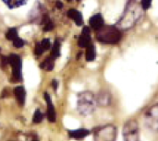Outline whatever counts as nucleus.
<instances>
[{
  "label": "nucleus",
  "instance_id": "obj_5",
  "mask_svg": "<svg viewBox=\"0 0 158 141\" xmlns=\"http://www.w3.org/2000/svg\"><path fill=\"white\" fill-rule=\"evenodd\" d=\"M124 141H140L139 125L135 120H129L123 127Z\"/></svg>",
  "mask_w": 158,
  "mask_h": 141
},
{
  "label": "nucleus",
  "instance_id": "obj_25",
  "mask_svg": "<svg viewBox=\"0 0 158 141\" xmlns=\"http://www.w3.org/2000/svg\"><path fill=\"white\" fill-rule=\"evenodd\" d=\"M52 87L54 88V90L55 91H56V89H57V87H58V82L56 80V79H54V80H52Z\"/></svg>",
  "mask_w": 158,
  "mask_h": 141
},
{
  "label": "nucleus",
  "instance_id": "obj_8",
  "mask_svg": "<svg viewBox=\"0 0 158 141\" xmlns=\"http://www.w3.org/2000/svg\"><path fill=\"white\" fill-rule=\"evenodd\" d=\"M44 100H45L46 104H47V111H46L47 119L50 123H55L56 120V110H55L54 104L52 103L51 97L47 92H45L44 94Z\"/></svg>",
  "mask_w": 158,
  "mask_h": 141
},
{
  "label": "nucleus",
  "instance_id": "obj_20",
  "mask_svg": "<svg viewBox=\"0 0 158 141\" xmlns=\"http://www.w3.org/2000/svg\"><path fill=\"white\" fill-rule=\"evenodd\" d=\"M13 45H14L16 48H21V47H23V45H24V41H23L22 39L17 37L16 39L13 40Z\"/></svg>",
  "mask_w": 158,
  "mask_h": 141
},
{
  "label": "nucleus",
  "instance_id": "obj_13",
  "mask_svg": "<svg viewBox=\"0 0 158 141\" xmlns=\"http://www.w3.org/2000/svg\"><path fill=\"white\" fill-rule=\"evenodd\" d=\"M96 101L97 104H100L101 106H107L111 102V96L107 91H101L96 97Z\"/></svg>",
  "mask_w": 158,
  "mask_h": 141
},
{
  "label": "nucleus",
  "instance_id": "obj_16",
  "mask_svg": "<svg viewBox=\"0 0 158 141\" xmlns=\"http://www.w3.org/2000/svg\"><path fill=\"white\" fill-rule=\"evenodd\" d=\"M54 58L53 57H47L42 64H41V68L45 70V71H51L53 70L54 68V66H55V63H54Z\"/></svg>",
  "mask_w": 158,
  "mask_h": 141
},
{
  "label": "nucleus",
  "instance_id": "obj_19",
  "mask_svg": "<svg viewBox=\"0 0 158 141\" xmlns=\"http://www.w3.org/2000/svg\"><path fill=\"white\" fill-rule=\"evenodd\" d=\"M6 37L8 41H13L14 39H16L18 37V31L15 28H11L9 29L6 33Z\"/></svg>",
  "mask_w": 158,
  "mask_h": 141
},
{
  "label": "nucleus",
  "instance_id": "obj_15",
  "mask_svg": "<svg viewBox=\"0 0 158 141\" xmlns=\"http://www.w3.org/2000/svg\"><path fill=\"white\" fill-rule=\"evenodd\" d=\"M96 57V51H95V47L94 44L90 43L87 47H86V54H85V58L88 62H92L95 59Z\"/></svg>",
  "mask_w": 158,
  "mask_h": 141
},
{
  "label": "nucleus",
  "instance_id": "obj_24",
  "mask_svg": "<svg viewBox=\"0 0 158 141\" xmlns=\"http://www.w3.org/2000/svg\"><path fill=\"white\" fill-rule=\"evenodd\" d=\"M152 5V0H142L141 6L143 9H148Z\"/></svg>",
  "mask_w": 158,
  "mask_h": 141
},
{
  "label": "nucleus",
  "instance_id": "obj_23",
  "mask_svg": "<svg viewBox=\"0 0 158 141\" xmlns=\"http://www.w3.org/2000/svg\"><path fill=\"white\" fill-rule=\"evenodd\" d=\"M44 52V50L43 49V47H42L41 43H36V45H35V49H34V53H35V54H36V55H41Z\"/></svg>",
  "mask_w": 158,
  "mask_h": 141
},
{
  "label": "nucleus",
  "instance_id": "obj_12",
  "mask_svg": "<svg viewBox=\"0 0 158 141\" xmlns=\"http://www.w3.org/2000/svg\"><path fill=\"white\" fill-rule=\"evenodd\" d=\"M14 95L17 99V102L19 105H23L25 103V98H26V91L23 87L18 86L14 89Z\"/></svg>",
  "mask_w": 158,
  "mask_h": 141
},
{
  "label": "nucleus",
  "instance_id": "obj_7",
  "mask_svg": "<svg viewBox=\"0 0 158 141\" xmlns=\"http://www.w3.org/2000/svg\"><path fill=\"white\" fill-rule=\"evenodd\" d=\"M8 64L12 67V76L16 81L21 80V59L18 54H11L8 56Z\"/></svg>",
  "mask_w": 158,
  "mask_h": 141
},
{
  "label": "nucleus",
  "instance_id": "obj_11",
  "mask_svg": "<svg viewBox=\"0 0 158 141\" xmlns=\"http://www.w3.org/2000/svg\"><path fill=\"white\" fill-rule=\"evenodd\" d=\"M90 131L88 129L85 128H81V129H77V130H70L69 131V136L71 139H85L87 136H89Z\"/></svg>",
  "mask_w": 158,
  "mask_h": 141
},
{
  "label": "nucleus",
  "instance_id": "obj_3",
  "mask_svg": "<svg viewBox=\"0 0 158 141\" xmlns=\"http://www.w3.org/2000/svg\"><path fill=\"white\" fill-rule=\"evenodd\" d=\"M121 32L118 27L103 26L96 32V39L106 44H116L121 40Z\"/></svg>",
  "mask_w": 158,
  "mask_h": 141
},
{
  "label": "nucleus",
  "instance_id": "obj_21",
  "mask_svg": "<svg viewBox=\"0 0 158 141\" xmlns=\"http://www.w3.org/2000/svg\"><path fill=\"white\" fill-rule=\"evenodd\" d=\"M41 45H42V47H43V49L44 50V51H46V50H49L50 49V47H51V43H50V41L48 40V39H43V41L41 42Z\"/></svg>",
  "mask_w": 158,
  "mask_h": 141
},
{
  "label": "nucleus",
  "instance_id": "obj_14",
  "mask_svg": "<svg viewBox=\"0 0 158 141\" xmlns=\"http://www.w3.org/2000/svg\"><path fill=\"white\" fill-rule=\"evenodd\" d=\"M68 16L69 18H70L72 20H74V22L78 25V26H81L82 25V15L81 14V12H79L78 10L74 9V8H71L68 11Z\"/></svg>",
  "mask_w": 158,
  "mask_h": 141
},
{
  "label": "nucleus",
  "instance_id": "obj_2",
  "mask_svg": "<svg viewBox=\"0 0 158 141\" xmlns=\"http://www.w3.org/2000/svg\"><path fill=\"white\" fill-rule=\"evenodd\" d=\"M97 106V101L94 94L90 91H83L79 94L78 102H77V108L79 113L83 115L87 116L95 111Z\"/></svg>",
  "mask_w": 158,
  "mask_h": 141
},
{
  "label": "nucleus",
  "instance_id": "obj_9",
  "mask_svg": "<svg viewBox=\"0 0 158 141\" xmlns=\"http://www.w3.org/2000/svg\"><path fill=\"white\" fill-rule=\"evenodd\" d=\"M79 46L81 48H86L91 43V37H90V29L88 27H84L82 29L81 35L79 38Z\"/></svg>",
  "mask_w": 158,
  "mask_h": 141
},
{
  "label": "nucleus",
  "instance_id": "obj_6",
  "mask_svg": "<svg viewBox=\"0 0 158 141\" xmlns=\"http://www.w3.org/2000/svg\"><path fill=\"white\" fill-rule=\"evenodd\" d=\"M144 122L148 128L158 132V103L153 105L145 113Z\"/></svg>",
  "mask_w": 158,
  "mask_h": 141
},
{
  "label": "nucleus",
  "instance_id": "obj_26",
  "mask_svg": "<svg viewBox=\"0 0 158 141\" xmlns=\"http://www.w3.org/2000/svg\"><path fill=\"white\" fill-rule=\"evenodd\" d=\"M56 7H57V8H62V7H63V4H62V2H61V1H56Z\"/></svg>",
  "mask_w": 158,
  "mask_h": 141
},
{
  "label": "nucleus",
  "instance_id": "obj_22",
  "mask_svg": "<svg viewBox=\"0 0 158 141\" xmlns=\"http://www.w3.org/2000/svg\"><path fill=\"white\" fill-rule=\"evenodd\" d=\"M53 28H54L53 22L51 20H49L48 18H46V21L44 22V30L48 31V30H53Z\"/></svg>",
  "mask_w": 158,
  "mask_h": 141
},
{
  "label": "nucleus",
  "instance_id": "obj_17",
  "mask_svg": "<svg viewBox=\"0 0 158 141\" xmlns=\"http://www.w3.org/2000/svg\"><path fill=\"white\" fill-rule=\"evenodd\" d=\"M59 55H60V42L56 40L54 42V45H53L52 50H51V57L56 59Z\"/></svg>",
  "mask_w": 158,
  "mask_h": 141
},
{
  "label": "nucleus",
  "instance_id": "obj_27",
  "mask_svg": "<svg viewBox=\"0 0 158 141\" xmlns=\"http://www.w3.org/2000/svg\"><path fill=\"white\" fill-rule=\"evenodd\" d=\"M68 1H70V0H68Z\"/></svg>",
  "mask_w": 158,
  "mask_h": 141
},
{
  "label": "nucleus",
  "instance_id": "obj_4",
  "mask_svg": "<svg viewBox=\"0 0 158 141\" xmlns=\"http://www.w3.org/2000/svg\"><path fill=\"white\" fill-rule=\"evenodd\" d=\"M117 135V127L113 125H106L96 130L94 141H116Z\"/></svg>",
  "mask_w": 158,
  "mask_h": 141
},
{
  "label": "nucleus",
  "instance_id": "obj_18",
  "mask_svg": "<svg viewBox=\"0 0 158 141\" xmlns=\"http://www.w3.org/2000/svg\"><path fill=\"white\" fill-rule=\"evenodd\" d=\"M43 119H44V115H43V113H42L39 109H37V110L34 112V115H33V117H32V122H33L34 124H40V123L43 121Z\"/></svg>",
  "mask_w": 158,
  "mask_h": 141
},
{
  "label": "nucleus",
  "instance_id": "obj_1",
  "mask_svg": "<svg viewBox=\"0 0 158 141\" xmlns=\"http://www.w3.org/2000/svg\"><path fill=\"white\" fill-rule=\"evenodd\" d=\"M143 7L136 0H129L123 15L117 22V27L119 30H128L132 28L143 16Z\"/></svg>",
  "mask_w": 158,
  "mask_h": 141
},
{
  "label": "nucleus",
  "instance_id": "obj_10",
  "mask_svg": "<svg viewBox=\"0 0 158 141\" xmlns=\"http://www.w3.org/2000/svg\"><path fill=\"white\" fill-rule=\"evenodd\" d=\"M89 24L92 27V29L98 30L104 26V18L101 14H95L92 16L89 19Z\"/></svg>",
  "mask_w": 158,
  "mask_h": 141
}]
</instances>
